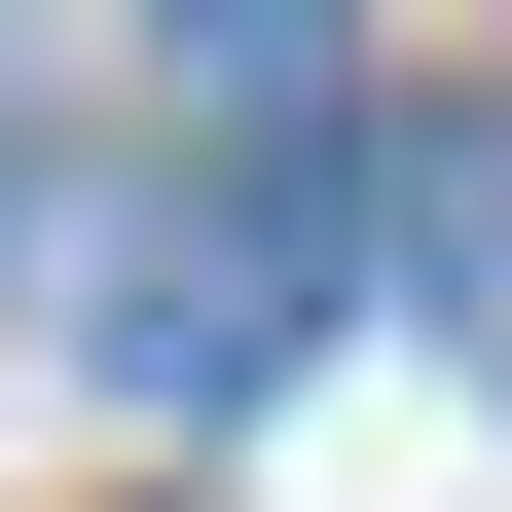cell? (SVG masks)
<instances>
[{
	"mask_svg": "<svg viewBox=\"0 0 512 512\" xmlns=\"http://www.w3.org/2000/svg\"><path fill=\"white\" fill-rule=\"evenodd\" d=\"M183 37H220V74H330V0H183Z\"/></svg>",
	"mask_w": 512,
	"mask_h": 512,
	"instance_id": "6da1fadb",
	"label": "cell"
}]
</instances>
